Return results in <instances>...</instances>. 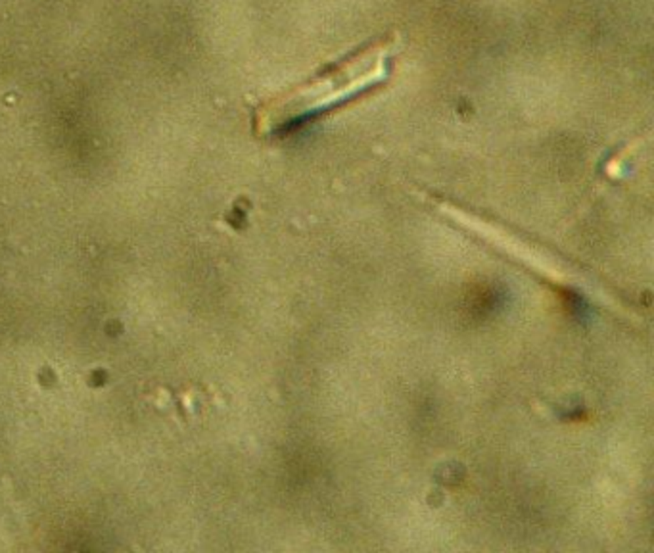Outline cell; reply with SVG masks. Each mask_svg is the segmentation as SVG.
<instances>
[{
  "label": "cell",
  "instance_id": "cell-1",
  "mask_svg": "<svg viewBox=\"0 0 654 553\" xmlns=\"http://www.w3.org/2000/svg\"><path fill=\"white\" fill-rule=\"evenodd\" d=\"M398 49L399 37L393 33L324 68L311 79L269 100L257 114V127L284 129L378 86L390 77L391 58Z\"/></svg>",
  "mask_w": 654,
  "mask_h": 553
}]
</instances>
